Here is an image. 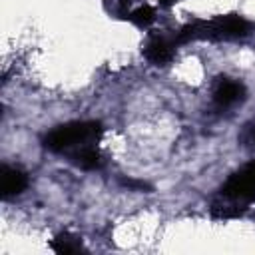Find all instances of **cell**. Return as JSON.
Segmentation results:
<instances>
[{"instance_id":"2","label":"cell","mask_w":255,"mask_h":255,"mask_svg":"<svg viewBox=\"0 0 255 255\" xmlns=\"http://www.w3.org/2000/svg\"><path fill=\"white\" fill-rule=\"evenodd\" d=\"M102 135V124L94 120H84V122H68L52 131L46 133L44 137V147L62 153V151H76L80 147L92 145L98 137Z\"/></svg>"},{"instance_id":"7","label":"cell","mask_w":255,"mask_h":255,"mask_svg":"<svg viewBox=\"0 0 255 255\" xmlns=\"http://www.w3.org/2000/svg\"><path fill=\"white\" fill-rule=\"evenodd\" d=\"M72 161L78 165V167H82V169H100L102 167V155H100V151L96 149V147H92V145H86V147H80V149H76L74 153H72Z\"/></svg>"},{"instance_id":"8","label":"cell","mask_w":255,"mask_h":255,"mask_svg":"<svg viewBox=\"0 0 255 255\" xmlns=\"http://www.w3.org/2000/svg\"><path fill=\"white\" fill-rule=\"evenodd\" d=\"M52 249L60 255H72V253H80L84 251V245H82V239L78 235H72V233H60L56 235V239L52 241Z\"/></svg>"},{"instance_id":"6","label":"cell","mask_w":255,"mask_h":255,"mask_svg":"<svg viewBox=\"0 0 255 255\" xmlns=\"http://www.w3.org/2000/svg\"><path fill=\"white\" fill-rule=\"evenodd\" d=\"M243 96H245L243 84L235 82V80H229V78L219 80L215 90H213V102L219 108H229V106L237 104L239 100H243Z\"/></svg>"},{"instance_id":"5","label":"cell","mask_w":255,"mask_h":255,"mask_svg":"<svg viewBox=\"0 0 255 255\" xmlns=\"http://www.w3.org/2000/svg\"><path fill=\"white\" fill-rule=\"evenodd\" d=\"M175 40L171 38H165V36H151L143 48V54L145 58L153 64V66H163L167 64L171 58H173V52H175Z\"/></svg>"},{"instance_id":"9","label":"cell","mask_w":255,"mask_h":255,"mask_svg":"<svg viewBox=\"0 0 255 255\" xmlns=\"http://www.w3.org/2000/svg\"><path fill=\"white\" fill-rule=\"evenodd\" d=\"M126 18H128L131 24H135V26H149V24L155 20V12H153L151 6H139V8L131 10Z\"/></svg>"},{"instance_id":"10","label":"cell","mask_w":255,"mask_h":255,"mask_svg":"<svg viewBox=\"0 0 255 255\" xmlns=\"http://www.w3.org/2000/svg\"><path fill=\"white\" fill-rule=\"evenodd\" d=\"M122 183L126 187H131V189H137V191H143V189H149V185L145 181H137V179H122Z\"/></svg>"},{"instance_id":"11","label":"cell","mask_w":255,"mask_h":255,"mask_svg":"<svg viewBox=\"0 0 255 255\" xmlns=\"http://www.w3.org/2000/svg\"><path fill=\"white\" fill-rule=\"evenodd\" d=\"M175 2H179V0H159V6H161V8H169V6H173Z\"/></svg>"},{"instance_id":"4","label":"cell","mask_w":255,"mask_h":255,"mask_svg":"<svg viewBox=\"0 0 255 255\" xmlns=\"http://www.w3.org/2000/svg\"><path fill=\"white\" fill-rule=\"evenodd\" d=\"M28 187V175L18 169V167H10V165H2L0 167V193L2 199H12L24 193V189Z\"/></svg>"},{"instance_id":"3","label":"cell","mask_w":255,"mask_h":255,"mask_svg":"<svg viewBox=\"0 0 255 255\" xmlns=\"http://www.w3.org/2000/svg\"><path fill=\"white\" fill-rule=\"evenodd\" d=\"M221 197L233 203H249L255 199V159L227 177L221 187Z\"/></svg>"},{"instance_id":"1","label":"cell","mask_w":255,"mask_h":255,"mask_svg":"<svg viewBox=\"0 0 255 255\" xmlns=\"http://www.w3.org/2000/svg\"><path fill=\"white\" fill-rule=\"evenodd\" d=\"M253 22L239 14L215 16L211 20H193L179 28L173 36L175 44H187L195 40H237L253 32Z\"/></svg>"}]
</instances>
